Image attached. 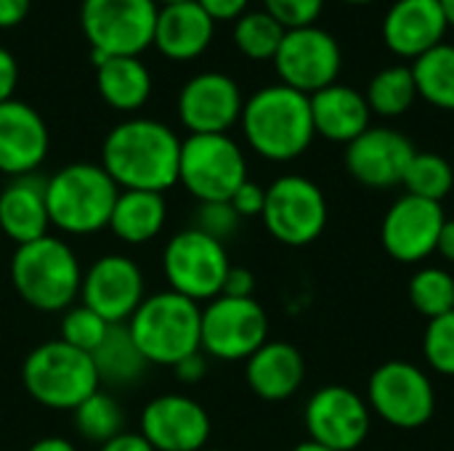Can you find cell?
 I'll return each instance as SVG.
<instances>
[{
  "label": "cell",
  "instance_id": "obj_13",
  "mask_svg": "<svg viewBox=\"0 0 454 451\" xmlns=\"http://www.w3.org/2000/svg\"><path fill=\"white\" fill-rule=\"evenodd\" d=\"M343 66V51L335 35L322 27L287 29L274 56L279 82L306 96L338 82Z\"/></svg>",
  "mask_w": 454,
  "mask_h": 451
},
{
  "label": "cell",
  "instance_id": "obj_11",
  "mask_svg": "<svg viewBox=\"0 0 454 451\" xmlns=\"http://www.w3.org/2000/svg\"><path fill=\"white\" fill-rule=\"evenodd\" d=\"M261 218L277 242L306 247L317 242L327 226V199L314 181L303 175H282L266 189Z\"/></svg>",
  "mask_w": 454,
  "mask_h": 451
},
{
  "label": "cell",
  "instance_id": "obj_42",
  "mask_svg": "<svg viewBox=\"0 0 454 451\" xmlns=\"http://www.w3.org/2000/svg\"><path fill=\"white\" fill-rule=\"evenodd\" d=\"M213 21H237L250 0H197Z\"/></svg>",
  "mask_w": 454,
  "mask_h": 451
},
{
  "label": "cell",
  "instance_id": "obj_46",
  "mask_svg": "<svg viewBox=\"0 0 454 451\" xmlns=\"http://www.w3.org/2000/svg\"><path fill=\"white\" fill-rule=\"evenodd\" d=\"M27 451H80L69 439H64V436H45V439H40V441H35L32 447Z\"/></svg>",
  "mask_w": 454,
  "mask_h": 451
},
{
  "label": "cell",
  "instance_id": "obj_8",
  "mask_svg": "<svg viewBox=\"0 0 454 451\" xmlns=\"http://www.w3.org/2000/svg\"><path fill=\"white\" fill-rule=\"evenodd\" d=\"M229 268L231 263L226 245L215 242L194 226L173 234L162 250V274L168 290L194 303H210L213 298H218Z\"/></svg>",
  "mask_w": 454,
  "mask_h": 451
},
{
  "label": "cell",
  "instance_id": "obj_3",
  "mask_svg": "<svg viewBox=\"0 0 454 451\" xmlns=\"http://www.w3.org/2000/svg\"><path fill=\"white\" fill-rule=\"evenodd\" d=\"M8 279L16 295L35 311L64 314L80 300L82 266L61 237H43L11 255Z\"/></svg>",
  "mask_w": 454,
  "mask_h": 451
},
{
  "label": "cell",
  "instance_id": "obj_39",
  "mask_svg": "<svg viewBox=\"0 0 454 451\" xmlns=\"http://www.w3.org/2000/svg\"><path fill=\"white\" fill-rule=\"evenodd\" d=\"M231 207L237 210V215L245 221V218H261L263 215V207H266V189L253 183V181H245L234 197L229 199Z\"/></svg>",
  "mask_w": 454,
  "mask_h": 451
},
{
  "label": "cell",
  "instance_id": "obj_1",
  "mask_svg": "<svg viewBox=\"0 0 454 451\" xmlns=\"http://www.w3.org/2000/svg\"><path fill=\"white\" fill-rule=\"evenodd\" d=\"M181 138L170 125L152 117L117 122L101 144V167L120 191L165 194L178 183Z\"/></svg>",
  "mask_w": 454,
  "mask_h": 451
},
{
  "label": "cell",
  "instance_id": "obj_49",
  "mask_svg": "<svg viewBox=\"0 0 454 451\" xmlns=\"http://www.w3.org/2000/svg\"><path fill=\"white\" fill-rule=\"evenodd\" d=\"M293 451H333V449H327V447H322V444H314V441H303V444H298Z\"/></svg>",
  "mask_w": 454,
  "mask_h": 451
},
{
  "label": "cell",
  "instance_id": "obj_14",
  "mask_svg": "<svg viewBox=\"0 0 454 451\" xmlns=\"http://www.w3.org/2000/svg\"><path fill=\"white\" fill-rule=\"evenodd\" d=\"M146 298V279L141 266L122 255L109 253L96 258L82 271L80 303L96 311L106 324H128Z\"/></svg>",
  "mask_w": 454,
  "mask_h": 451
},
{
  "label": "cell",
  "instance_id": "obj_25",
  "mask_svg": "<svg viewBox=\"0 0 454 451\" xmlns=\"http://www.w3.org/2000/svg\"><path fill=\"white\" fill-rule=\"evenodd\" d=\"M311 104V120H314V133L335 141V144H351L370 128V106L364 93L333 82L317 93L309 96Z\"/></svg>",
  "mask_w": 454,
  "mask_h": 451
},
{
  "label": "cell",
  "instance_id": "obj_52",
  "mask_svg": "<svg viewBox=\"0 0 454 451\" xmlns=\"http://www.w3.org/2000/svg\"><path fill=\"white\" fill-rule=\"evenodd\" d=\"M202 451H221V449H202Z\"/></svg>",
  "mask_w": 454,
  "mask_h": 451
},
{
  "label": "cell",
  "instance_id": "obj_6",
  "mask_svg": "<svg viewBox=\"0 0 454 451\" xmlns=\"http://www.w3.org/2000/svg\"><path fill=\"white\" fill-rule=\"evenodd\" d=\"M21 385L32 401L53 412H74L85 399L101 391L93 356L64 340H48L27 354Z\"/></svg>",
  "mask_w": 454,
  "mask_h": 451
},
{
  "label": "cell",
  "instance_id": "obj_27",
  "mask_svg": "<svg viewBox=\"0 0 454 451\" xmlns=\"http://www.w3.org/2000/svg\"><path fill=\"white\" fill-rule=\"evenodd\" d=\"M98 96L117 112H136L152 96V72L138 56H106L96 64Z\"/></svg>",
  "mask_w": 454,
  "mask_h": 451
},
{
  "label": "cell",
  "instance_id": "obj_22",
  "mask_svg": "<svg viewBox=\"0 0 454 451\" xmlns=\"http://www.w3.org/2000/svg\"><path fill=\"white\" fill-rule=\"evenodd\" d=\"M51 218L45 205V178L37 173L8 178L0 189V234L16 247L48 237Z\"/></svg>",
  "mask_w": 454,
  "mask_h": 451
},
{
  "label": "cell",
  "instance_id": "obj_28",
  "mask_svg": "<svg viewBox=\"0 0 454 451\" xmlns=\"http://www.w3.org/2000/svg\"><path fill=\"white\" fill-rule=\"evenodd\" d=\"M93 364H96L101 385H109V388H130L141 383L152 367L138 351V346L133 343L125 324L109 327V335L93 354Z\"/></svg>",
  "mask_w": 454,
  "mask_h": 451
},
{
  "label": "cell",
  "instance_id": "obj_5",
  "mask_svg": "<svg viewBox=\"0 0 454 451\" xmlns=\"http://www.w3.org/2000/svg\"><path fill=\"white\" fill-rule=\"evenodd\" d=\"M125 327L152 367H176L181 359L202 351V306L173 290L146 295Z\"/></svg>",
  "mask_w": 454,
  "mask_h": 451
},
{
  "label": "cell",
  "instance_id": "obj_23",
  "mask_svg": "<svg viewBox=\"0 0 454 451\" xmlns=\"http://www.w3.org/2000/svg\"><path fill=\"white\" fill-rule=\"evenodd\" d=\"M213 32L215 21L197 0L165 3L157 11L152 45H157V51L173 61H192L210 45Z\"/></svg>",
  "mask_w": 454,
  "mask_h": 451
},
{
  "label": "cell",
  "instance_id": "obj_26",
  "mask_svg": "<svg viewBox=\"0 0 454 451\" xmlns=\"http://www.w3.org/2000/svg\"><path fill=\"white\" fill-rule=\"evenodd\" d=\"M168 223V199L165 194L157 191H120L112 218H109V231L130 247L146 245L162 234Z\"/></svg>",
  "mask_w": 454,
  "mask_h": 451
},
{
  "label": "cell",
  "instance_id": "obj_12",
  "mask_svg": "<svg viewBox=\"0 0 454 451\" xmlns=\"http://www.w3.org/2000/svg\"><path fill=\"white\" fill-rule=\"evenodd\" d=\"M370 409L394 428H423L436 412V391L428 375L410 362L380 364L367 385Z\"/></svg>",
  "mask_w": 454,
  "mask_h": 451
},
{
  "label": "cell",
  "instance_id": "obj_33",
  "mask_svg": "<svg viewBox=\"0 0 454 451\" xmlns=\"http://www.w3.org/2000/svg\"><path fill=\"white\" fill-rule=\"evenodd\" d=\"M402 186L412 197H423L431 202H442L454 189L452 165L434 152H418L404 173Z\"/></svg>",
  "mask_w": 454,
  "mask_h": 451
},
{
  "label": "cell",
  "instance_id": "obj_35",
  "mask_svg": "<svg viewBox=\"0 0 454 451\" xmlns=\"http://www.w3.org/2000/svg\"><path fill=\"white\" fill-rule=\"evenodd\" d=\"M109 327L96 311H90L88 306L77 303L72 308H67L61 314V324H59V332L67 346L77 348V351H85V354H96V348L104 343V338L109 335Z\"/></svg>",
  "mask_w": 454,
  "mask_h": 451
},
{
  "label": "cell",
  "instance_id": "obj_21",
  "mask_svg": "<svg viewBox=\"0 0 454 451\" xmlns=\"http://www.w3.org/2000/svg\"><path fill=\"white\" fill-rule=\"evenodd\" d=\"M447 19L439 0H396L380 24L386 48L399 58H420L447 37Z\"/></svg>",
  "mask_w": 454,
  "mask_h": 451
},
{
  "label": "cell",
  "instance_id": "obj_15",
  "mask_svg": "<svg viewBox=\"0 0 454 451\" xmlns=\"http://www.w3.org/2000/svg\"><path fill=\"white\" fill-rule=\"evenodd\" d=\"M309 441L333 451H354L370 436V404L343 385L319 388L306 407Z\"/></svg>",
  "mask_w": 454,
  "mask_h": 451
},
{
  "label": "cell",
  "instance_id": "obj_32",
  "mask_svg": "<svg viewBox=\"0 0 454 451\" xmlns=\"http://www.w3.org/2000/svg\"><path fill=\"white\" fill-rule=\"evenodd\" d=\"M72 415H74V428L80 439L98 444V447L125 431V415H122L120 401L104 391H96Z\"/></svg>",
  "mask_w": 454,
  "mask_h": 451
},
{
  "label": "cell",
  "instance_id": "obj_29",
  "mask_svg": "<svg viewBox=\"0 0 454 451\" xmlns=\"http://www.w3.org/2000/svg\"><path fill=\"white\" fill-rule=\"evenodd\" d=\"M412 77L418 98L426 104L454 112V45L442 43L412 61Z\"/></svg>",
  "mask_w": 454,
  "mask_h": 451
},
{
  "label": "cell",
  "instance_id": "obj_16",
  "mask_svg": "<svg viewBox=\"0 0 454 451\" xmlns=\"http://www.w3.org/2000/svg\"><path fill=\"white\" fill-rule=\"evenodd\" d=\"M245 96L226 72H200L178 93V120L189 136L229 133L242 117Z\"/></svg>",
  "mask_w": 454,
  "mask_h": 451
},
{
  "label": "cell",
  "instance_id": "obj_20",
  "mask_svg": "<svg viewBox=\"0 0 454 451\" xmlns=\"http://www.w3.org/2000/svg\"><path fill=\"white\" fill-rule=\"evenodd\" d=\"M51 149V133L43 114L27 101L0 104V173L8 178L37 173Z\"/></svg>",
  "mask_w": 454,
  "mask_h": 451
},
{
  "label": "cell",
  "instance_id": "obj_50",
  "mask_svg": "<svg viewBox=\"0 0 454 451\" xmlns=\"http://www.w3.org/2000/svg\"><path fill=\"white\" fill-rule=\"evenodd\" d=\"M340 3H348V5H370L375 0H340Z\"/></svg>",
  "mask_w": 454,
  "mask_h": 451
},
{
  "label": "cell",
  "instance_id": "obj_34",
  "mask_svg": "<svg viewBox=\"0 0 454 451\" xmlns=\"http://www.w3.org/2000/svg\"><path fill=\"white\" fill-rule=\"evenodd\" d=\"M410 303L428 322L454 311V276L444 268H420L410 282Z\"/></svg>",
  "mask_w": 454,
  "mask_h": 451
},
{
  "label": "cell",
  "instance_id": "obj_37",
  "mask_svg": "<svg viewBox=\"0 0 454 451\" xmlns=\"http://www.w3.org/2000/svg\"><path fill=\"white\" fill-rule=\"evenodd\" d=\"M239 223H242V218L237 215L231 202H200L194 229H200L202 234L226 245L239 231Z\"/></svg>",
  "mask_w": 454,
  "mask_h": 451
},
{
  "label": "cell",
  "instance_id": "obj_4",
  "mask_svg": "<svg viewBox=\"0 0 454 451\" xmlns=\"http://www.w3.org/2000/svg\"><path fill=\"white\" fill-rule=\"evenodd\" d=\"M120 186L101 162H69L45 178L51 226L67 237H90L109 226Z\"/></svg>",
  "mask_w": 454,
  "mask_h": 451
},
{
  "label": "cell",
  "instance_id": "obj_31",
  "mask_svg": "<svg viewBox=\"0 0 454 451\" xmlns=\"http://www.w3.org/2000/svg\"><path fill=\"white\" fill-rule=\"evenodd\" d=\"M285 32L287 29L271 13H266L263 8L245 11L234 21V43L253 61H274Z\"/></svg>",
  "mask_w": 454,
  "mask_h": 451
},
{
  "label": "cell",
  "instance_id": "obj_41",
  "mask_svg": "<svg viewBox=\"0 0 454 451\" xmlns=\"http://www.w3.org/2000/svg\"><path fill=\"white\" fill-rule=\"evenodd\" d=\"M173 372H176V377H178L181 383L197 385V383H202L205 375H207V356H205L202 351H197V354L181 359V362L173 367Z\"/></svg>",
  "mask_w": 454,
  "mask_h": 451
},
{
  "label": "cell",
  "instance_id": "obj_30",
  "mask_svg": "<svg viewBox=\"0 0 454 451\" xmlns=\"http://www.w3.org/2000/svg\"><path fill=\"white\" fill-rule=\"evenodd\" d=\"M367 106L380 117H402L418 101L412 69L407 64H391L380 69L367 85Z\"/></svg>",
  "mask_w": 454,
  "mask_h": 451
},
{
  "label": "cell",
  "instance_id": "obj_18",
  "mask_svg": "<svg viewBox=\"0 0 454 451\" xmlns=\"http://www.w3.org/2000/svg\"><path fill=\"white\" fill-rule=\"evenodd\" d=\"M138 433L154 451H202L210 441V415L192 396L162 393L144 407Z\"/></svg>",
  "mask_w": 454,
  "mask_h": 451
},
{
  "label": "cell",
  "instance_id": "obj_10",
  "mask_svg": "<svg viewBox=\"0 0 454 451\" xmlns=\"http://www.w3.org/2000/svg\"><path fill=\"white\" fill-rule=\"evenodd\" d=\"M269 340V316L255 298L218 295L202 308L200 348L207 359L247 362Z\"/></svg>",
  "mask_w": 454,
  "mask_h": 451
},
{
  "label": "cell",
  "instance_id": "obj_7",
  "mask_svg": "<svg viewBox=\"0 0 454 451\" xmlns=\"http://www.w3.org/2000/svg\"><path fill=\"white\" fill-rule=\"evenodd\" d=\"M247 181V159L229 133H200L181 141L178 183L197 202H229Z\"/></svg>",
  "mask_w": 454,
  "mask_h": 451
},
{
  "label": "cell",
  "instance_id": "obj_38",
  "mask_svg": "<svg viewBox=\"0 0 454 451\" xmlns=\"http://www.w3.org/2000/svg\"><path fill=\"white\" fill-rule=\"evenodd\" d=\"M263 11L271 13L285 29H301L319 21L325 0H263Z\"/></svg>",
  "mask_w": 454,
  "mask_h": 451
},
{
  "label": "cell",
  "instance_id": "obj_24",
  "mask_svg": "<svg viewBox=\"0 0 454 451\" xmlns=\"http://www.w3.org/2000/svg\"><path fill=\"white\" fill-rule=\"evenodd\" d=\"M245 377L250 391L263 401H285L301 391L306 377V362L295 346L282 340H266L245 362Z\"/></svg>",
  "mask_w": 454,
  "mask_h": 451
},
{
  "label": "cell",
  "instance_id": "obj_48",
  "mask_svg": "<svg viewBox=\"0 0 454 451\" xmlns=\"http://www.w3.org/2000/svg\"><path fill=\"white\" fill-rule=\"evenodd\" d=\"M442 11H444V19H447V27L454 29V0H439Z\"/></svg>",
  "mask_w": 454,
  "mask_h": 451
},
{
  "label": "cell",
  "instance_id": "obj_9",
  "mask_svg": "<svg viewBox=\"0 0 454 451\" xmlns=\"http://www.w3.org/2000/svg\"><path fill=\"white\" fill-rule=\"evenodd\" d=\"M157 0H82L80 24L90 51L138 56L154 43Z\"/></svg>",
  "mask_w": 454,
  "mask_h": 451
},
{
  "label": "cell",
  "instance_id": "obj_45",
  "mask_svg": "<svg viewBox=\"0 0 454 451\" xmlns=\"http://www.w3.org/2000/svg\"><path fill=\"white\" fill-rule=\"evenodd\" d=\"M29 3L32 0H0V29L21 24L29 13Z\"/></svg>",
  "mask_w": 454,
  "mask_h": 451
},
{
  "label": "cell",
  "instance_id": "obj_44",
  "mask_svg": "<svg viewBox=\"0 0 454 451\" xmlns=\"http://www.w3.org/2000/svg\"><path fill=\"white\" fill-rule=\"evenodd\" d=\"M98 451H154L152 444L138 433V431H122L120 436L109 439L106 444H101Z\"/></svg>",
  "mask_w": 454,
  "mask_h": 451
},
{
  "label": "cell",
  "instance_id": "obj_19",
  "mask_svg": "<svg viewBox=\"0 0 454 451\" xmlns=\"http://www.w3.org/2000/svg\"><path fill=\"white\" fill-rule=\"evenodd\" d=\"M415 154L418 149L404 133L391 128H367L346 146V170L362 186L394 189L402 186Z\"/></svg>",
  "mask_w": 454,
  "mask_h": 451
},
{
  "label": "cell",
  "instance_id": "obj_47",
  "mask_svg": "<svg viewBox=\"0 0 454 451\" xmlns=\"http://www.w3.org/2000/svg\"><path fill=\"white\" fill-rule=\"evenodd\" d=\"M436 253L454 263V221H444V229H442V237H439V247Z\"/></svg>",
  "mask_w": 454,
  "mask_h": 451
},
{
  "label": "cell",
  "instance_id": "obj_17",
  "mask_svg": "<svg viewBox=\"0 0 454 451\" xmlns=\"http://www.w3.org/2000/svg\"><path fill=\"white\" fill-rule=\"evenodd\" d=\"M444 221L447 218L442 202L404 194L388 207L383 218V250L399 263H420L436 253Z\"/></svg>",
  "mask_w": 454,
  "mask_h": 451
},
{
  "label": "cell",
  "instance_id": "obj_2",
  "mask_svg": "<svg viewBox=\"0 0 454 451\" xmlns=\"http://www.w3.org/2000/svg\"><path fill=\"white\" fill-rule=\"evenodd\" d=\"M239 125L250 149L269 162L298 159L317 136L309 96L282 82L245 98Z\"/></svg>",
  "mask_w": 454,
  "mask_h": 451
},
{
  "label": "cell",
  "instance_id": "obj_51",
  "mask_svg": "<svg viewBox=\"0 0 454 451\" xmlns=\"http://www.w3.org/2000/svg\"><path fill=\"white\" fill-rule=\"evenodd\" d=\"M160 3H162V5H165V3H178V0H160Z\"/></svg>",
  "mask_w": 454,
  "mask_h": 451
},
{
  "label": "cell",
  "instance_id": "obj_43",
  "mask_svg": "<svg viewBox=\"0 0 454 451\" xmlns=\"http://www.w3.org/2000/svg\"><path fill=\"white\" fill-rule=\"evenodd\" d=\"M16 82H19V64H16V56L0 45V104L13 98V90H16Z\"/></svg>",
  "mask_w": 454,
  "mask_h": 451
},
{
  "label": "cell",
  "instance_id": "obj_36",
  "mask_svg": "<svg viewBox=\"0 0 454 451\" xmlns=\"http://www.w3.org/2000/svg\"><path fill=\"white\" fill-rule=\"evenodd\" d=\"M423 356L439 375L454 377V311L428 322L423 335Z\"/></svg>",
  "mask_w": 454,
  "mask_h": 451
},
{
  "label": "cell",
  "instance_id": "obj_40",
  "mask_svg": "<svg viewBox=\"0 0 454 451\" xmlns=\"http://www.w3.org/2000/svg\"><path fill=\"white\" fill-rule=\"evenodd\" d=\"M253 292H255V276H253V271H247L242 266H231L229 274H226V282H223L221 295H226V298H253Z\"/></svg>",
  "mask_w": 454,
  "mask_h": 451
}]
</instances>
